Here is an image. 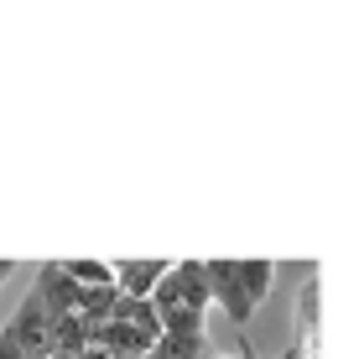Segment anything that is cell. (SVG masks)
Here are the masks:
<instances>
[{
  "instance_id": "cell-9",
  "label": "cell",
  "mask_w": 359,
  "mask_h": 359,
  "mask_svg": "<svg viewBox=\"0 0 359 359\" xmlns=\"http://www.w3.org/2000/svg\"><path fill=\"white\" fill-rule=\"evenodd\" d=\"M281 359H297V349H287V354H281Z\"/></svg>"
},
{
  "instance_id": "cell-1",
  "label": "cell",
  "mask_w": 359,
  "mask_h": 359,
  "mask_svg": "<svg viewBox=\"0 0 359 359\" xmlns=\"http://www.w3.org/2000/svg\"><path fill=\"white\" fill-rule=\"evenodd\" d=\"M156 313L162 333L172 339H198L208 333V281H203V261H172V271L156 281V292L146 297Z\"/></svg>"
},
{
  "instance_id": "cell-6",
  "label": "cell",
  "mask_w": 359,
  "mask_h": 359,
  "mask_svg": "<svg viewBox=\"0 0 359 359\" xmlns=\"http://www.w3.org/2000/svg\"><path fill=\"white\" fill-rule=\"evenodd\" d=\"M57 271H63V276H68L79 292L115 287V271H109V261H57Z\"/></svg>"
},
{
  "instance_id": "cell-5",
  "label": "cell",
  "mask_w": 359,
  "mask_h": 359,
  "mask_svg": "<svg viewBox=\"0 0 359 359\" xmlns=\"http://www.w3.org/2000/svg\"><path fill=\"white\" fill-rule=\"evenodd\" d=\"M109 271H115V292L120 297L146 302V297L156 292V281L172 271V261H109Z\"/></svg>"
},
{
  "instance_id": "cell-8",
  "label": "cell",
  "mask_w": 359,
  "mask_h": 359,
  "mask_svg": "<svg viewBox=\"0 0 359 359\" xmlns=\"http://www.w3.org/2000/svg\"><path fill=\"white\" fill-rule=\"evenodd\" d=\"M11 271H16V261H0V287L11 281Z\"/></svg>"
},
{
  "instance_id": "cell-4",
  "label": "cell",
  "mask_w": 359,
  "mask_h": 359,
  "mask_svg": "<svg viewBox=\"0 0 359 359\" xmlns=\"http://www.w3.org/2000/svg\"><path fill=\"white\" fill-rule=\"evenodd\" d=\"M79 287H73V281L63 276V271H57V261H47L42 271H36V287H32V302L42 307L47 318H63V313H79Z\"/></svg>"
},
{
  "instance_id": "cell-2",
  "label": "cell",
  "mask_w": 359,
  "mask_h": 359,
  "mask_svg": "<svg viewBox=\"0 0 359 359\" xmlns=\"http://www.w3.org/2000/svg\"><path fill=\"white\" fill-rule=\"evenodd\" d=\"M203 281H208V297L229 313V323L245 328L255 318V307L266 302L276 266L271 261H203Z\"/></svg>"
},
{
  "instance_id": "cell-7",
  "label": "cell",
  "mask_w": 359,
  "mask_h": 359,
  "mask_svg": "<svg viewBox=\"0 0 359 359\" xmlns=\"http://www.w3.org/2000/svg\"><path fill=\"white\" fill-rule=\"evenodd\" d=\"M115 318H120V323H135L141 333H151V339H162V323H156L151 302H135V297H120V302H115Z\"/></svg>"
},
{
  "instance_id": "cell-3",
  "label": "cell",
  "mask_w": 359,
  "mask_h": 359,
  "mask_svg": "<svg viewBox=\"0 0 359 359\" xmlns=\"http://www.w3.org/2000/svg\"><path fill=\"white\" fill-rule=\"evenodd\" d=\"M89 344L94 349H104L109 359H141V354H151V333H141L135 323H120V318H109V323H99L89 328Z\"/></svg>"
}]
</instances>
